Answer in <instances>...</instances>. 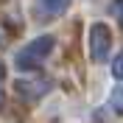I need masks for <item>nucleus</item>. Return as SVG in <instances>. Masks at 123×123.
<instances>
[{
  "mask_svg": "<svg viewBox=\"0 0 123 123\" xmlns=\"http://www.w3.org/2000/svg\"><path fill=\"white\" fill-rule=\"evenodd\" d=\"M112 109H115V112H123V87H117V90L112 92Z\"/></svg>",
  "mask_w": 123,
  "mask_h": 123,
  "instance_id": "obj_4",
  "label": "nucleus"
},
{
  "mask_svg": "<svg viewBox=\"0 0 123 123\" xmlns=\"http://www.w3.org/2000/svg\"><path fill=\"white\" fill-rule=\"evenodd\" d=\"M109 48H112V31H109V25L95 23L90 28V53H92V59L95 62H106Z\"/></svg>",
  "mask_w": 123,
  "mask_h": 123,
  "instance_id": "obj_2",
  "label": "nucleus"
},
{
  "mask_svg": "<svg viewBox=\"0 0 123 123\" xmlns=\"http://www.w3.org/2000/svg\"><path fill=\"white\" fill-rule=\"evenodd\" d=\"M112 73H115V78H123V53L115 59V64H112Z\"/></svg>",
  "mask_w": 123,
  "mask_h": 123,
  "instance_id": "obj_5",
  "label": "nucleus"
},
{
  "mask_svg": "<svg viewBox=\"0 0 123 123\" xmlns=\"http://www.w3.org/2000/svg\"><path fill=\"white\" fill-rule=\"evenodd\" d=\"M39 6L45 8L48 14H62V11L70 6V0H39Z\"/></svg>",
  "mask_w": 123,
  "mask_h": 123,
  "instance_id": "obj_3",
  "label": "nucleus"
},
{
  "mask_svg": "<svg viewBox=\"0 0 123 123\" xmlns=\"http://www.w3.org/2000/svg\"><path fill=\"white\" fill-rule=\"evenodd\" d=\"M112 11H115V17L123 23V0H115V6H112Z\"/></svg>",
  "mask_w": 123,
  "mask_h": 123,
  "instance_id": "obj_6",
  "label": "nucleus"
},
{
  "mask_svg": "<svg viewBox=\"0 0 123 123\" xmlns=\"http://www.w3.org/2000/svg\"><path fill=\"white\" fill-rule=\"evenodd\" d=\"M50 48H53V37H39V39H34L31 45H25L23 50L17 53V64H20L23 70L37 67V64H42V59L50 53Z\"/></svg>",
  "mask_w": 123,
  "mask_h": 123,
  "instance_id": "obj_1",
  "label": "nucleus"
}]
</instances>
